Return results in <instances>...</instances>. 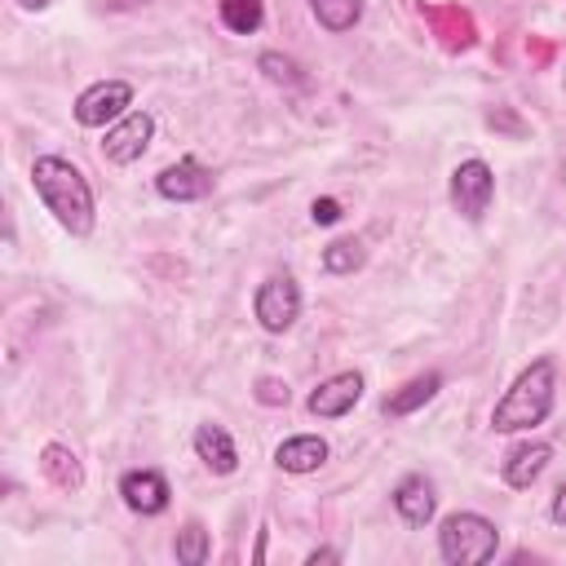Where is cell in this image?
Masks as SVG:
<instances>
[{
	"label": "cell",
	"instance_id": "cell-1",
	"mask_svg": "<svg viewBox=\"0 0 566 566\" xmlns=\"http://www.w3.org/2000/svg\"><path fill=\"white\" fill-rule=\"evenodd\" d=\"M31 186H35V199L53 212V221H57L66 234H75V239L93 234V226H97L93 186H88V177H84L71 159H62V155H35V164H31Z\"/></svg>",
	"mask_w": 566,
	"mask_h": 566
},
{
	"label": "cell",
	"instance_id": "cell-2",
	"mask_svg": "<svg viewBox=\"0 0 566 566\" xmlns=\"http://www.w3.org/2000/svg\"><path fill=\"white\" fill-rule=\"evenodd\" d=\"M553 402H557V367L553 358H535L531 367L517 371V380L504 389V398L495 402L491 411V429L495 433H522V429H535L553 416Z\"/></svg>",
	"mask_w": 566,
	"mask_h": 566
},
{
	"label": "cell",
	"instance_id": "cell-3",
	"mask_svg": "<svg viewBox=\"0 0 566 566\" xmlns=\"http://www.w3.org/2000/svg\"><path fill=\"white\" fill-rule=\"evenodd\" d=\"M500 548V526L482 513H451L438 526V557L451 566H482Z\"/></svg>",
	"mask_w": 566,
	"mask_h": 566
},
{
	"label": "cell",
	"instance_id": "cell-4",
	"mask_svg": "<svg viewBox=\"0 0 566 566\" xmlns=\"http://www.w3.org/2000/svg\"><path fill=\"white\" fill-rule=\"evenodd\" d=\"M252 314H256V323L270 332V336H283L296 318H301V283L283 270V274H270L261 287H256V296H252Z\"/></svg>",
	"mask_w": 566,
	"mask_h": 566
},
{
	"label": "cell",
	"instance_id": "cell-5",
	"mask_svg": "<svg viewBox=\"0 0 566 566\" xmlns=\"http://www.w3.org/2000/svg\"><path fill=\"white\" fill-rule=\"evenodd\" d=\"M133 106V84L128 80H97L75 97V124L80 128H111L115 119H124Z\"/></svg>",
	"mask_w": 566,
	"mask_h": 566
},
{
	"label": "cell",
	"instance_id": "cell-6",
	"mask_svg": "<svg viewBox=\"0 0 566 566\" xmlns=\"http://www.w3.org/2000/svg\"><path fill=\"white\" fill-rule=\"evenodd\" d=\"M495 199V172L486 159H460L451 172V208L464 221H482Z\"/></svg>",
	"mask_w": 566,
	"mask_h": 566
},
{
	"label": "cell",
	"instance_id": "cell-7",
	"mask_svg": "<svg viewBox=\"0 0 566 566\" xmlns=\"http://www.w3.org/2000/svg\"><path fill=\"white\" fill-rule=\"evenodd\" d=\"M150 137H155V115L150 111H128L124 119H115L111 128H106V137H102V159L106 164H137L142 155H146V146H150Z\"/></svg>",
	"mask_w": 566,
	"mask_h": 566
},
{
	"label": "cell",
	"instance_id": "cell-8",
	"mask_svg": "<svg viewBox=\"0 0 566 566\" xmlns=\"http://www.w3.org/2000/svg\"><path fill=\"white\" fill-rule=\"evenodd\" d=\"M363 398V371H336L323 385H314V394L305 398V411L318 420H340L358 407Z\"/></svg>",
	"mask_w": 566,
	"mask_h": 566
},
{
	"label": "cell",
	"instance_id": "cell-9",
	"mask_svg": "<svg viewBox=\"0 0 566 566\" xmlns=\"http://www.w3.org/2000/svg\"><path fill=\"white\" fill-rule=\"evenodd\" d=\"M155 190H159L168 203H195V199H208V195H212V172H208L195 155H181L177 164H168V168L155 177Z\"/></svg>",
	"mask_w": 566,
	"mask_h": 566
},
{
	"label": "cell",
	"instance_id": "cell-10",
	"mask_svg": "<svg viewBox=\"0 0 566 566\" xmlns=\"http://www.w3.org/2000/svg\"><path fill=\"white\" fill-rule=\"evenodd\" d=\"M119 500H124V509H133L142 517H159L168 509L172 491H168V478L159 469H128L119 478Z\"/></svg>",
	"mask_w": 566,
	"mask_h": 566
},
{
	"label": "cell",
	"instance_id": "cell-11",
	"mask_svg": "<svg viewBox=\"0 0 566 566\" xmlns=\"http://www.w3.org/2000/svg\"><path fill=\"white\" fill-rule=\"evenodd\" d=\"M394 509L407 526H429L433 513H438V491L424 473H407L398 486H394Z\"/></svg>",
	"mask_w": 566,
	"mask_h": 566
},
{
	"label": "cell",
	"instance_id": "cell-12",
	"mask_svg": "<svg viewBox=\"0 0 566 566\" xmlns=\"http://www.w3.org/2000/svg\"><path fill=\"white\" fill-rule=\"evenodd\" d=\"M327 455H332V447L318 433H292L274 447V464L283 473H314V469L327 464Z\"/></svg>",
	"mask_w": 566,
	"mask_h": 566
},
{
	"label": "cell",
	"instance_id": "cell-13",
	"mask_svg": "<svg viewBox=\"0 0 566 566\" xmlns=\"http://www.w3.org/2000/svg\"><path fill=\"white\" fill-rule=\"evenodd\" d=\"M548 460H553V447L548 442H517L509 455H504V482L513 486V491H526L544 469H548Z\"/></svg>",
	"mask_w": 566,
	"mask_h": 566
},
{
	"label": "cell",
	"instance_id": "cell-14",
	"mask_svg": "<svg viewBox=\"0 0 566 566\" xmlns=\"http://www.w3.org/2000/svg\"><path fill=\"white\" fill-rule=\"evenodd\" d=\"M195 455L212 469V473H234L239 469V447H234V438L221 429V424H199L195 429Z\"/></svg>",
	"mask_w": 566,
	"mask_h": 566
},
{
	"label": "cell",
	"instance_id": "cell-15",
	"mask_svg": "<svg viewBox=\"0 0 566 566\" xmlns=\"http://www.w3.org/2000/svg\"><path fill=\"white\" fill-rule=\"evenodd\" d=\"M442 389V376L438 371H420V376H411L402 389H394L385 402H380V411L389 416V420H398V416H411L416 407H424L433 394Z\"/></svg>",
	"mask_w": 566,
	"mask_h": 566
},
{
	"label": "cell",
	"instance_id": "cell-16",
	"mask_svg": "<svg viewBox=\"0 0 566 566\" xmlns=\"http://www.w3.org/2000/svg\"><path fill=\"white\" fill-rule=\"evenodd\" d=\"M40 473H44L57 491H80V486H84V469H80L75 451L62 447V442H49V447L40 451Z\"/></svg>",
	"mask_w": 566,
	"mask_h": 566
},
{
	"label": "cell",
	"instance_id": "cell-17",
	"mask_svg": "<svg viewBox=\"0 0 566 566\" xmlns=\"http://www.w3.org/2000/svg\"><path fill=\"white\" fill-rule=\"evenodd\" d=\"M310 9H314V18H318V27L332 31V35L354 31L358 18H363V0H310Z\"/></svg>",
	"mask_w": 566,
	"mask_h": 566
},
{
	"label": "cell",
	"instance_id": "cell-18",
	"mask_svg": "<svg viewBox=\"0 0 566 566\" xmlns=\"http://www.w3.org/2000/svg\"><path fill=\"white\" fill-rule=\"evenodd\" d=\"M217 13H221V27L234 31V35H252L265 22V4L261 0H221Z\"/></svg>",
	"mask_w": 566,
	"mask_h": 566
},
{
	"label": "cell",
	"instance_id": "cell-19",
	"mask_svg": "<svg viewBox=\"0 0 566 566\" xmlns=\"http://www.w3.org/2000/svg\"><path fill=\"white\" fill-rule=\"evenodd\" d=\"M208 553H212L208 531H203L199 522H186V526L177 531V539H172V557H177L181 566H203V562H208Z\"/></svg>",
	"mask_w": 566,
	"mask_h": 566
},
{
	"label": "cell",
	"instance_id": "cell-20",
	"mask_svg": "<svg viewBox=\"0 0 566 566\" xmlns=\"http://www.w3.org/2000/svg\"><path fill=\"white\" fill-rule=\"evenodd\" d=\"M256 71H261L270 84H283V88H301V84H305V71L296 66V57L274 53V49H265V53L256 57Z\"/></svg>",
	"mask_w": 566,
	"mask_h": 566
},
{
	"label": "cell",
	"instance_id": "cell-21",
	"mask_svg": "<svg viewBox=\"0 0 566 566\" xmlns=\"http://www.w3.org/2000/svg\"><path fill=\"white\" fill-rule=\"evenodd\" d=\"M363 243L358 239H332L327 248H323V256H318V265L327 270V274H354L358 265H363Z\"/></svg>",
	"mask_w": 566,
	"mask_h": 566
},
{
	"label": "cell",
	"instance_id": "cell-22",
	"mask_svg": "<svg viewBox=\"0 0 566 566\" xmlns=\"http://www.w3.org/2000/svg\"><path fill=\"white\" fill-rule=\"evenodd\" d=\"M429 22L438 27V35L451 44V49H464L473 40V22L464 9H429Z\"/></svg>",
	"mask_w": 566,
	"mask_h": 566
},
{
	"label": "cell",
	"instance_id": "cell-23",
	"mask_svg": "<svg viewBox=\"0 0 566 566\" xmlns=\"http://www.w3.org/2000/svg\"><path fill=\"white\" fill-rule=\"evenodd\" d=\"M287 385L283 380H274V376H261L256 380V402H265V407H287Z\"/></svg>",
	"mask_w": 566,
	"mask_h": 566
},
{
	"label": "cell",
	"instance_id": "cell-24",
	"mask_svg": "<svg viewBox=\"0 0 566 566\" xmlns=\"http://www.w3.org/2000/svg\"><path fill=\"white\" fill-rule=\"evenodd\" d=\"M310 217H314L318 226H332V221H340V203H336V199H314Z\"/></svg>",
	"mask_w": 566,
	"mask_h": 566
},
{
	"label": "cell",
	"instance_id": "cell-25",
	"mask_svg": "<svg viewBox=\"0 0 566 566\" xmlns=\"http://www.w3.org/2000/svg\"><path fill=\"white\" fill-rule=\"evenodd\" d=\"M548 517H553L557 526H566V482L557 486V495H553V504H548Z\"/></svg>",
	"mask_w": 566,
	"mask_h": 566
},
{
	"label": "cell",
	"instance_id": "cell-26",
	"mask_svg": "<svg viewBox=\"0 0 566 566\" xmlns=\"http://www.w3.org/2000/svg\"><path fill=\"white\" fill-rule=\"evenodd\" d=\"M340 553H332V548H318V553H310V566H318V562H336Z\"/></svg>",
	"mask_w": 566,
	"mask_h": 566
},
{
	"label": "cell",
	"instance_id": "cell-27",
	"mask_svg": "<svg viewBox=\"0 0 566 566\" xmlns=\"http://www.w3.org/2000/svg\"><path fill=\"white\" fill-rule=\"evenodd\" d=\"M18 4H22V9H31V13H40V9L49 4V0H18Z\"/></svg>",
	"mask_w": 566,
	"mask_h": 566
}]
</instances>
